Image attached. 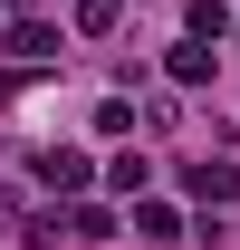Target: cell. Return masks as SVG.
I'll list each match as a JSON object with an SVG mask.
<instances>
[{"label":"cell","instance_id":"1","mask_svg":"<svg viewBox=\"0 0 240 250\" xmlns=\"http://www.w3.org/2000/svg\"><path fill=\"white\" fill-rule=\"evenodd\" d=\"M10 58L20 67H58V20H29V10H20V20H10Z\"/></svg>","mask_w":240,"mask_h":250},{"label":"cell","instance_id":"2","mask_svg":"<svg viewBox=\"0 0 240 250\" xmlns=\"http://www.w3.org/2000/svg\"><path fill=\"white\" fill-rule=\"evenodd\" d=\"M182 192H192V202H202V221H211V212H221V202L240 192V173H231L221 154H211V164H182Z\"/></svg>","mask_w":240,"mask_h":250},{"label":"cell","instance_id":"3","mask_svg":"<svg viewBox=\"0 0 240 250\" xmlns=\"http://www.w3.org/2000/svg\"><path fill=\"white\" fill-rule=\"evenodd\" d=\"M39 183H48V192H87V183H96V164L77 154V145H48V154H39Z\"/></svg>","mask_w":240,"mask_h":250},{"label":"cell","instance_id":"4","mask_svg":"<svg viewBox=\"0 0 240 250\" xmlns=\"http://www.w3.org/2000/svg\"><path fill=\"white\" fill-rule=\"evenodd\" d=\"M163 77H173V87H202V77H211V48H202V39H182L173 58H163Z\"/></svg>","mask_w":240,"mask_h":250},{"label":"cell","instance_id":"5","mask_svg":"<svg viewBox=\"0 0 240 250\" xmlns=\"http://www.w3.org/2000/svg\"><path fill=\"white\" fill-rule=\"evenodd\" d=\"M135 231H144V241H182V212L173 202H135Z\"/></svg>","mask_w":240,"mask_h":250},{"label":"cell","instance_id":"6","mask_svg":"<svg viewBox=\"0 0 240 250\" xmlns=\"http://www.w3.org/2000/svg\"><path fill=\"white\" fill-rule=\"evenodd\" d=\"M116 10H125V0H77V39H106V29H116Z\"/></svg>","mask_w":240,"mask_h":250},{"label":"cell","instance_id":"7","mask_svg":"<svg viewBox=\"0 0 240 250\" xmlns=\"http://www.w3.org/2000/svg\"><path fill=\"white\" fill-rule=\"evenodd\" d=\"M231 29V0H192V39H221Z\"/></svg>","mask_w":240,"mask_h":250},{"label":"cell","instance_id":"8","mask_svg":"<svg viewBox=\"0 0 240 250\" xmlns=\"http://www.w3.org/2000/svg\"><path fill=\"white\" fill-rule=\"evenodd\" d=\"M67 231H77V241H106V231H116V212H106V202H87V212H67Z\"/></svg>","mask_w":240,"mask_h":250},{"label":"cell","instance_id":"9","mask_svg":"<svg viewBox=\"0 0 240 250\" xmlns=\"http://www.w3.org/2000/svg\"><path fill=\"white\" fill-rule=\"evenodd\" d=\"M0 231H10V192H0Z\"/></svg>","mask_w":240,"mask_h":250}]
</instances>
